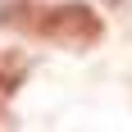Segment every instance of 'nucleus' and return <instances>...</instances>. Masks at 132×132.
<instances>
[{
    "label": "nucleus",
    "instance_id": "obj_1",
    "mask_svg": "<svg viewBox=\"0 0 132 132\" xmlns=\"http://www.w3.org/2000/svg\"><path fill=\"white\" fill-rule=\"evenodd\" d=\"M0 23L18 27L37 41H50V46H96L105 37V23L91 5L82 0H68V5H27V9H14V14H0Z\"/></svg>",
    "mask_w": 132,
    "mask_h": 132
},
{
    "label": "nucleus",
    "instance_id": "obj_2",
    "mask_svg": "<svg viewBox=\"0 0 132 132\" xmlns=\"http://www.w3.org/2000/svg\"><path fill=\"white\" fill-rule=\"evenodd\" d=\"M23 78H27V59L18 50H5V55H0V100H9L14 87H18Z\"/></svg>",
    "mask_w": 132,
    "mask_h": 132
}]
</instances>
